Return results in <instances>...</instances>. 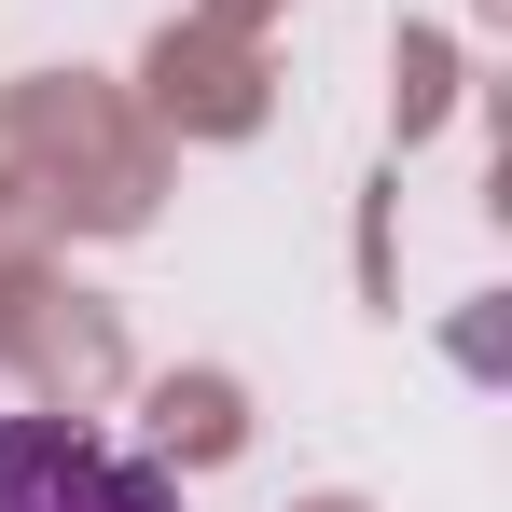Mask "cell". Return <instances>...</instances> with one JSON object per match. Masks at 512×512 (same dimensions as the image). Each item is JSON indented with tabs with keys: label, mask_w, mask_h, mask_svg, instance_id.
Returning a JSON list of instances; mask_svg holds the SVG:
<instances>
[{
	"label": "cell",
	"mask_w": 512,
	"mask_h": 512,
	"mask_svg": "<svg viewBox=\"0 0 512 512\" xmlns=\"http://www.w3.org/2000/svg\"><path fill=\"white\" fill-rule=\"evenodd\" d=\"M0 512H180V485L70 416H0Z\"/></svg>",
	"instance_id": "1"
}]
</instances>
